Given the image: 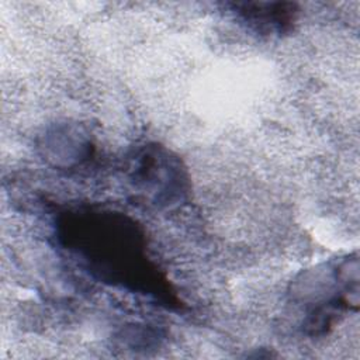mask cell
Masks as SVG:
<instances>
[{"label":"cell","mask_w":360,"mask_h":360,"mask_svg":"<svg viewBox=\"0 0 360 360\" xmlns=\"http://www.w3.org/2000/svg\"><path fill=\"white\" fill-rule=\"evenodd\" d=\"M135 183L143 193L155 194L158 202H172V197L181 193L183 177L180 166L169 155H162L158 148L141 156L135 170Z\"/></svg>","instance_id":"cell-1"},{"label":"cell","mask_w":360,"mask_h":360,"mask_svg":"<svg viewBox=\"0 0 360 360\" xmlns=\"http://www.w3.org/2000/svg\"><path fill=\"white\" fill-rule=\"evenodd\" d=\"M235 8L248 22L270 27L278 32L285 31L295 15L294 6L290 3H242Z\"/></svg>","instance_id":"cell-2"}]
</instances>
